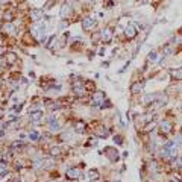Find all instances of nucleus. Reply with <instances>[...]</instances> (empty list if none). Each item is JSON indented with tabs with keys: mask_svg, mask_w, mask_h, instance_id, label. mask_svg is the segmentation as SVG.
Listing matches in <instances>:
<instances>
[{
	"mask_svg": "<svg viewBox=\"0 0 182 182\" xmlns=\"http://www.w3.org/2000/svg\"><path fill=\"white\" fill-rule=\"evenodd\" d=\"M71 90L78 97H84L87 94V82H84L82 79H76L71 84Z\"/></svg>",
	"mask_w": 182,
	"mask_h": 182,
	"instance_id": "1",
	"label": "nucleus"
},
{
	"mask_svg": "<svg viewBox=\"0 0 182 182\" xmlns=\"http://www.w3.org/2000/svg\"><path fill=\"white\" fill-rule=\"evenodd\" d=\"M82 176V172H80V168L78 167H74V168H69L67 172H65V178L70 179V181H76Z\"/></svg>",
	"mask_w": 182,
	"mask_h": 182,
	"instance_id": "2",
	"label": "nucleus"
},
{
	"mask_svg": "<svg viewBox=\"0 0 182 182\" xmlns=\"http://www.w3.org/2000/svg\"><path fill=\"white\" fill-rule=\"evenodd\" d=\"M103 100H105V93L103 91H96V93H93V96H91V105H103Z\"/></svg>",
	"mask_w": 182,
	"mask_h": 182,
	"instance_id": "3",
	"label": "nucleus"
},
{
	"mask_svg": "<svg viewBox=\"0 0 182 182\" xmlns=\"http://www.w3.org/2000/svg\"><path fill=\"white\" fill-rule=\"evenodd\" d=\"M44 30H46L44 23H38V25H35V26L32 27V35L36 36V38H43V36H44Z\"/></svg>",
	"mask_w": 182,
	"mask_h": 182,
	"instance_id": "4",
	"label": "nucleus"
},
{
	"mask_svg": "<svg viewBox=\"0 0 182 182\" xmlns=\"http://www.w3.org/2000/svg\"><path fill=\"white\" fill-rule=\"evenodd\" d=\"M96 25H97V21H96L94 18H91V17L84 18V21H82V27H84V30H91Z\"/></svg>",
	"mask_w": 182,
	"mask_h": 182,
	"instance_id": "5",
	"label": "nucleus"
},
{
	"mask_svg": "<svg viewBox=\"0 0 182 182\" xmlns=\"http://www.w3.org/2000/svg\"><path fill=\"white\" fill-rule=\"evenodd\" d=\"M172 128H173V124H172V121H163L161 124H159V130H161V134L163 135H167V134H170L172 132Z\"/></svg>",
	"mask_w": 182,
	"mask_h": 182,
	"instance_id": "6",
	"label": "nucleus"
},
{
	"mask_svg": "<svg viewBox=\"0 0 182 182\" xmlns=\"http://www.w3.org/2000/svg\"><path fill=\"white\" fill-rule=\"evenodd\" d=\"M17 61H18V56L14 52H6L5 53V62H6L8 65H14Z\"/></svg>",
	"mask_w": 182,
	"mask_h": 182,
	"instance_id": "7",
	"label": "nucleus"
},
{
	"mask_svg": "<svg viewBox=\"0 0 182 182\" xmlns=\"http://www.w3.org/2000/svg\"><path fill=\"white\" fill-rule=\"evenodd\" d=\"M29 119H30V121H32L34 124H38V123H41V121H43V113H41V111L30 113V114H29Z\"/></svg>",
	"mask_w": 182,
	"mask_h": 182,
	"instance_id": "8",
	"label": "nucleus"
},
{
	"mask_svg": "<svg viewBox=\"0 0 182 182\" xmlns=\"http://www.w3.org/2000/svg\"><path fill=\"white\" fill-rule=\"evenodd\" d=\"M43 17H44L43 9H30V18L34 21H41Z\"/></svg>",
	"mask_w": 182,
	"mask_h": 182,
	"instance_id": "9",
	"label": "nucleus"
},
{
	"mask_svg": "<svg viewBox=\"0 0 182 182\" xmlns=\"http://www.w3.org/2000/svg\"><path fill=\"white\" fill-rule=\"evenodd\" d=\"M14 18H15V14H14L12 11L6 9V11L3 12V20H5V23H12Z\"/></svg>",
	"mask_w": 182,
	"mask_h": 182,
	"instance_id": "10",
	"label": "nucleus"
},
{
	"mask_svg": "<svg viewBox=\"0 0 182 182\" xmlns=\"http://www.w3.org/2000/svg\"><path fill=\"white\" fill-rule=\"evenodd\" d=\"M102 40H103V43H109L113 40V30L111 29H105L102 32Z\"/></svg>",
	"mask_w": 182,
	"mask_h": 182,
	"instance_id": "11",
	"label": "nucleus"
},
{
	"mask_svg": "<svg viewBox=\"0 0 182 182\" xmlns=\"http://www.w3.org/2000/svg\"><path fill=\"white\" fill-rule=\"evenodd\" d=\"M158 99H159L158 94H149V96H144V97H143V102L146 105H150V103H153L155 100H158Z\"/></svg>",
	"mask_w": 182,
	"mask_h": 182,
	"instance_id": "12",
	"label": "nucleus"
},
{
	"mask_svg": "<svg viewBox=\"0 0 182 182\" xmlns=\"http://www.w3.org/2000/svg\"><path fill=\"white\" fill-rule=\"evenodd\" d=\"M0 30H3L5 34H12L14 30H15V27H14V25L12 23H5L3 26H2V29Z\"/></svg>",
	"mask_w": 182,
	"mask_h": 182,
	"instance_id": "13",
	"label": "nucleus"
},
{
	"mask_svg": "<svg viewBox=\"0 0 182 182\" xmlns=\"http://www.w3.org/2000/svg\"><path fill=\"white\" fill-rule=\"evenodd\" d=\"M135 35H137V30H135V27L132 26V25H129V26L126 27V36H128L129 40H132V38H135Z\"/></svg>",
	"mask_w": 182,
	"mask_h": 182,
	"instance_id": "14",
	"label": "nucleus"
},
{
	"mask_svg": "<svg viewBox=\"0 0 182 182\" xmlns=\"http://www.w3.org/2000/svg\"><path fill=\"white\" fill-rule=\"evenodd\" d=\"M143 82H137V84H134L132 87H130V91L134 93V94H137V93H141L143 91Z\"/></svg>",
	"mask_w": 182,
	"mask_h": 182,
	"instance_id": "15",
	"label": "nucleus"
},
{
	"mask_svg": "<svg viewBox=\"0 0 182 182\" xmlns=\"http://www.w3.org/2000/svg\"><path fill=\"white\" fill-rule=\"evenodd\" d=\"M47 108L50 109V111H56V109H61L62 108V105L59 103V102H47Z\"/></svg>",
	"mask_w": 182,
	"mask_h": 182,
	"instance_id": "16",
	"label": "nucleus"
},
{
	"mask_svg": "<svg viewBox=\"0 0 182 182\" xmlns=\"http://www.w3.org/2000/svg\"><path fill=\"white\" fill-rule=\"evenodd\" d=\"M49 129H50V132H59V130H61V124L58 123V120L49 123Z\"/></svg>",
	"mask_w": 182,
	"mask_h": 182,
	"instance_id": "17",
	"label": "nucleus"
},
{
	"mask_svg": "<svg viewBox=\"0 0 182 182\" xmlns=\"http://www.w3.org/2000/svg\"><path fill=\"white\" fill-rule=\"evenodd\" d=\"M87 179L88 181H96V179H99V172H97V170H90L87 173Z\"/></svg>",
	"mask_w": 182,
	"mask_h": 182,
	"instance_id": "18",
	"label": "nucleus"
},
{
	"mask_svg": "<svg viewBox=\"0 0 182 182\" xmlns=\"http://www.w3.org/2000/svg\"><path fill=\"white\" fill-rule=\"evenodd\" d=\"M50 155L52 156L62 155V147H59V146H53V147H50Z\"/></svg>",
	"mask_w": 182,
	"mask_h": 182,
	"instance_id": "19",
	"label": "nucleus"
},
{
	"mask_svg": "<svg viewBox=\"0 0 182 182\" xmlns=\"http://www.w3.org/2000/svg\"><path fill=\"white\" fill-rule=\"evenodd\" d=\"M70 11H71L70 5H62V8H61V17L65 18V17H67V15L70 14Z\"/></svg>",
	"mask_w": 182,
	"mask_h": 182,
	"instance_id": "20",
	"label": "nucleus"
},
{
	"mask_svg": "<svg viewBox=\"0 0 182 182\" xmlns=\"http://www.w3.org/2000/svg\"><path fill=\"white\" fill-rule=\"evenodd\" d=\"M74 130H76L78 134H84V132H85V123H84V121H78L76 126H74Z\"/></svg>",
	"mask_w": 182,
	"mask_h": 182,
	"instance_id": "21",
	"label": "nucleus"
},
{
	"mask_svg": "<svg viewBox=\"0 0 182 182\" xmlns=\"http://www.w3.org/2000/svg\"><path fill=\"white\" fill-rule=\"evenodd\" d=\"M172 76H173L174 79H179V80H181V79H182V69L173 70V71H172Z\"/></svg>",
	"mask_w": 182,
	"mask_h": 182,
	"instance_id": "22",
	"label": "nucleus"
},
{
	"mask_svg": "<svg viewBox=\"0 0 182 182\" xmlns=\"http://www.w3.org/2000/svg\"><path fill=\"white\" fill-rule=\"evenodd\" d=\"M29 138L32 140V141H38V140H40V134L35 132V130H32V132L29 134Z\"/></svg>",
	"mask_w": 182,
	"mask_h": 182,
	"instance_id": "23",
	"label": "nucleus"
},
{
	"mask_svg": "<svg viewBox=\"0 0 182 182\" xmlns=\"http://www.w3.org/2000/svg\"><path fill=\"white\" fill-rule=\"evenodd\" d=\"M108 135H109L108 129H100L99 130V137H108Z\"/></svg>",
	"mask_w": 182,
	"mask_h": 182,
	"instance_id": "24",
	"label": "nucleus"
},
{
	"mask_svg": "<svg viewBox=\"0 0 182 182\" xmlns=\"http://www.w3.org/2000/svg\"><path fill=\"white\" fill-rule=\"evenodd\" d=\"M149 59L155 61L156 59V52H150V53H149Z\"/></svg>",
	"mask_w": 182,
	"mask_h": 182,
	"instance_id": "25",
	"label": "nucleus"
},
{
	"mask_svg": "<svg viewBox=\"0 0 182 182\" xmlns=\"http://www.w3.org/2000/svg\"><path fill=\"white\" fill-rule=\"evenodd\" d=\"M96 143H97L96 138H90V141L87 143V146H96Z\"/></svg>",
	"mask_w": 182,
	"mask_h": 182,
	"instance_id": "26",
	"label": "nucleus"
},
{
	"mask_svg": "<svg viewBox=\"0 0 182 182\" xmlns=\"http://www.w3.org/2000/svg\"><path fill=\"white\" fill-rule=\"evenodd\" d=\"M47 121H49V123H52V121H56V115H50V117H47Z\"/></svg>",
	"mask_w": 182,
	"mask_h": 182,
	"instance_id": "27",
	"label": "nucleus"
},
{
	"mask_svg": "<svg viewBox=\"0 0 182 182\" xmlns=\"http://www.w3.org/2000/svg\"><path fill=\"white\" fill-rule=\"evenodd\" d=\"M2 119H3V109L0 108V120H2Z\"/></svg>",
	"mask_w": 182,
	"mask_h": 182,
	"instance_id": "28",
	"label": "nucleus"
},
{
	"mask_svg": "<svg viewBox=\"0 0 182 182\" xmlns=\"http://www.w3.org/2000/svg\"><path fill=\"white\" fill-rule=\"evenodd\" d=\"M2 55H3V47L0 46V56H2Z\"/></svg>",
	"mask_w": 182,
	"mask_h": 182,
	"instance_id": "29",
	"label": "nucleus"
},
{
	"mask_svg": "<svg viewBox=\"0 0 182 182\" xmlns=\"http://www.w3.org/2000/svg\"><path fill=\"white\" fill-rule=\"evenodd\" d=\"M0 87H2V80H0Z\"/></svg>",
	"mask_w": 182,
	"mask_h": 182,
	"instance_id": "30",
	"label": "nucleus"
}]
</instances>
